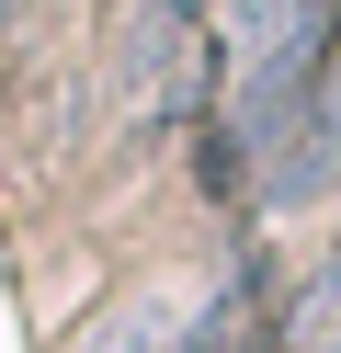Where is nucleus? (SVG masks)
Segmentation results:
<instances>
[{
    "instance_id": "7ed1b4c3",
    "label": "nucleus",
    "mask_w": 341,
    "mask_h": 353,
    "mask_svg": "<svg viewBox=\"0 0 341 353\" xmlns=\"http://www.w3.org/2000/svg\"><path fill=\"white\" fill-rule=\"evenodd\" d=\"M182 330H171V307H125V319L103 330V342H80V353H171Z\"/></svg>"
},
{
    "instance_id": "423d86ee",
    "label": "nucleus",
    "mask_w": 341,
    "mask_h": 353,
    "mask_svg": "<svg viewBox=\"0 0 341 353\" xmlns=\"http://www.w3.org/2000/svg\"><path fill=\"white\" fill-rule=\"evenodd\" d=\"M0 23H12V0H0Z\"/></svg>"
},
{
    "instance_id": "39448f33",
    "label": "nucleus",
    "mask_w": 341,
    "mask_h": 353,
    "mask_svg": "<svg viewBox=\"0 0 341 353\" xmlns=\"http://www.w3.org/2000/svg\"><path fill=\"white\" fill-rule=\"evenodd\" d=\"M307 353H341V319H330V330H307Z\"/></svg>"
},
{
    "instance_id": "20e7f679",
    "label": "nucleus",
    "mask_w": 341,
    "mask_h": 353,
    "mask_svg": "<svg viewBox=\"0 0 341 353\" xmlns=\"http://www.w3.org/2000/svg\"><path fill=\"white\" fill-rule=\"evenodd\" d=\"M341 319V239H330V262H318V285H307V307H296V330H330Z\"/></svg>"
},
{
    "instance_id": "f257e3e1",
    "label": "nucleus",
    "mask_w": 341,
    "mask_h": 353,
    "mask_svg": "<svg viewBox=\"0 0 341 353\" xmlns=\"http://www.w3.org/2000/svg\"><path fill=\"white\" fill-rule=\"evenodd\" d=\"M330 183H341V69H330V92L296 114V137L262 160V205H318Z\"/></svg>"
},
{
    "instance_id": "f03ea898",
    "label": "nucleus",
    "mask_w": 341,
    "mask_h": 353,
    "mask_svg": "<svg viewBox=\"0 0 341 353\" xmlns=\"http://www.w3.org/2000/svg\"><path fill=\"white\" fill-rule=\"evenodd\" d=\"M250 319H262V274H239L205 319H182V342L171 353H250Z\"/></svg>"
}]
</instances>
